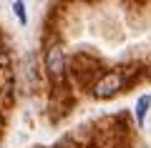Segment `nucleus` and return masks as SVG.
I'll return each instance as SVG.
<instances>
[{
    "label": "nucleus",
    "instance_id": "obj_1",
    "mask_svg": "<svg viewBox=\"0 0 151 148\" xmlns=\"http://www.w3.org/2000/svg\"><path fill=\"white\" fill-rule=\"evenodd\" d=\"M126 78H124V70H111V73L101 75V78L93 83V95L96 98H101V101H106V98H111V95H116L121 88H124Z\"/></svg>",
    "mask_w": 151,
    "mask_h": 148
},
{
    "label": "nucleus",
    "instance_id": "obj_3",
    "mask_svg": "<svg viewBox=\"0 0 151 148\" xmlns=\"http://www.w3.org/2000/svg\"><path fill=\"white\" fill-rule=\"evenodd\" d=\"M149 103H151V98H149V95H141V98H139V101H136V121H139V123H144L146 121V111H149Z\"/></svg>",
    "mask_w": 151,
    "mask_h": 148
},
{
    "label": "nucleus",
    "instance_id": "obj_2",
    "mask_svg": "<svg viewBox=\"0 0 151 148\" xmlns=\"http://www.w3.org/2000/svg\"><path fill=\"white\" fill-rule=\"evenodd\" d=\"M43 60H45V73H48V78L53 83H60L63 75H65V53H63V48L58 43H50Z\"/></svg>",
    "mask_w": 151,
    "mask_h": 148
},
{
    "label": "nucleus",
    "instance_id": "obj_4",
    "mask_svg": "<svg viewBox=\"0 0 151 148\" xmlns=\"http://www.w3.org/2000/svg\"><path fill=\"white\" fill-rule=\"evenodd\" d=\"M13 10H15V15L20 18V23H25V5H23V3H13Z\"/></svg>",
    "mask_w": 151,
    "mask_h": 148
}]
</instances>
